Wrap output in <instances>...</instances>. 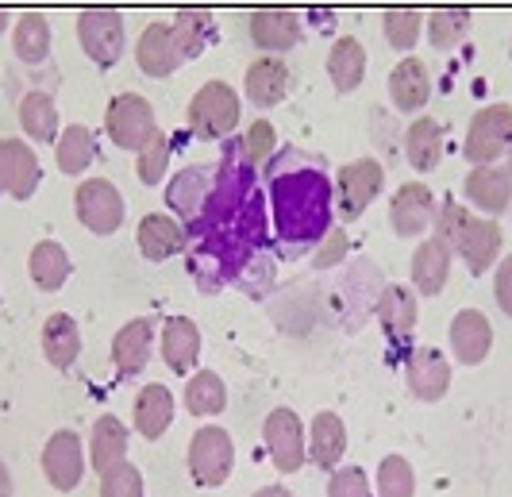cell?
<instances>
[{
  "label": "cell",
  "instance_id": "cell-1",
  "mask_svg": "<svg viewBox=\"0 0 512 497\" xmlns=\"http://www.w3.org/2000/svg\"><path fill=\"white\" fill-rule=\"evenodd\" d=\"M274 216L278 232L293 243H312L328 232L332 220V189L320 170H293L274 182Z\"/></svg>",
  "mask_w": 512,
  "mask_h": 497
},
{
  "label": "cell",
  "instance_id": "cell-2",
  "mask_svg": "<svg viewBox=\"0 0 512 497\" xmlns=\"http://www.w3.org/2000/svg\"><path fill=\"white\" fill-rule=\"evenodd\" d=\"M239 124V97L224 81H208L189 105V128L201 139H224Z\"/></svg>",
  "mask_w": 512,
  "mask_h": 497
},
{
  "label": "cell",
  "instance_id": "cell-3",
  "mask_svg": "<svg viewBox=\"0 0 512 497\" xmlns=\"http://www.w3.org/2000/svg\"><path fill=\"white\" fill-rule=\"evenodd\" d=\"M235 467V444L224 428H201L189 444V474L197 486H220Z\"/></svg>",
  "mask_w": 512,
  "mask_h": 497
},
{
  "label": "cell",
  "instance_id": "cell-4",
  "mask_svg": "<svg viewBox=\"0 0 512 497\" xmlns=\"http://www.w3.org/2000/svg\"><path fill=\"white\" fill-rule=\"evenodd\" d=\"M512 147V108L509 105H489L474 116L470 135H466V158L478 166H493Z\"/></svg>",
  "mask_w": 512,
  "mask_h": 497
},
{
  "label": "cell",
  "instance_id": "cell-5",
  "mask_svg": "<svg viewBox=\"0 0 512 497\" xmlns=\"http://www.w3.org/2000/svg\"><path fill=\"white\" fill-rule=\"evenodd\" d=\"M108 135L124 151H143L154 135V112L139 93H120L108 108Z\"/></svg>",
  "mask_w": 512,
  "mask_h": 497
},
{
  "label": "cell",
  "instance_id": "cell-6",
  "mask_svg": "<svg viewBox=\"0 0 512 497\" xmlns=\"http://www.w3.org/2000/svg\"><path fill=\"white\" fill-rule=\"evenodd\" d=\"M77 216L89 232L97 236H112L124 220V201L116 193V185L104 182V178H89V182L77 189Z\"/></svg>",
  "mask_w": 512,
  "mask_h": 497
},
{
  "label": "cell",
  "instance_id": "cell-7",
  "mask_svg": "<svg viewBox=\"0 0 512 497\" xmlns=\"http://www.w3.org/2000/svg\"><path fill=\"white\" fill-rule=\"evenodd\" d=\"M77 35H81V47L85 54L97 62V66H112L120 51H124V20L116 12H104L93 8L77 20Z\"/></svg>",
  "mask_w": 512,
  "mask_h": 497
},
{
  "label": "cell",
  "instance_id": "cell-8",
  "mask_svg": "<svg viewBox=\"0 0 512 497\" xmlns=\"http://www.w3.org/2000/svg\"><path fill=\"white\" fill-rule=\"evenodd\" d=\"M385 182V170L382 162H374V158H359V162H351V166H343L339 170V209L347 220H355L366 212V205L378 197V189Z\"/></svg>",
  "mask_w": 512,
  "mask_h": 497
},
{
  "label": "cell",
  "instance_id": "cell-9",
  "mask_svg": "<svg viewBox=\"0 0 512 497\" xmlns=\"http://www.w3.org/2000/svg\"><path fill=\"white\" fill-rule=\"evenodd\" d=\"M266 447H270V459H274L278 471H301V463H305V432H301L297 413L274 409L266 417Z\"/></svg>",
  "mask_w": 512,
  "mask_h": 497
},
{
  "label": "cell",
  "instance_id": "cell-10",
  "mask_svg": "<svg viewBox=\"0 0 512 497\" xmlns=\"http://www.w3.org/2000/svg\"><path fill=\"white\" fill-rule=\"evenodd\" d=\"M451 247L466 259V266L474 274H486L489 266H493V259L501 255V228L493 220H474L470 216L459 228V236L451 239Z\"/></svg>",
  "mask_w": 512,
  "mask_h": 497
},
{
  "label": "cell",
  "instance_id": "cell-11",
  "mask_svg": "<svg viewBox=\"0 0 512 497\" xmlns=\"http://www.w3.org/2000/svg\"><path fill=\"white\" fill-rule=\"evenodd\" d=\"M43 471L51 478L54 490H74L85 474V455H81V440L74 432H54L47 451H43Z\"/></svg>",
  "mask_w": 512,
  "mask_h": 497
},
{
  "label": "cell",
  "instance_id": "cell-12",
  "mask_svg": "<svg viewBox=\"0 0 512 497\" xmlns=\"http://www.w3.org/2000/svg\"><path fill=\"white\" fill-rule=\"evenodd\" d=\"M432 212H436L432 189L420 182L401 185L397 197H393V205H389V216H393L397 236H420L424 228H432Z\"/></svg>",
  "mask_w": 512,
  "mask_h": 497
},
{
  "label": "cell",
  "instance_id": "cell-13",
  "mask_svg": "<svg viewBox=\"0 0 512 497\" xmlns=\"http://www.w3.org/2000/svg\"><path fill=\"white\" fill-rule=\"evenodd\" d=\"M181 62H185V54H181V47H178L174 27L151 24L143 31V39H139V66H143V74H151V78H170Z\"/></svg>",
  "mask_w": 512,
  "mask_h": 497
},
{
  "label": "cell",
  "instance_id": "cell-14",
  "mask_svg": "<svg viewBox=\"0 0 512 497\" xmlns=\"http://www.w3.org/2000/svg\"><path fill=\"white\" fill-rule=\"evenodd\" d=\"M39 185V162L16 139H0V193L31 197Z\"/></svg>",
  "mask_w": 512,
  "mask_h": 497
},
{
  "label": "cell",
  "instance_id": "cell-15",
  "mask_svg": "<svg viewBox=\"0 0 512 497\" xmlns=\"http://www.w3.org/2000/svg\"><path fill=\"white\" fill-rule=\"evenodd\" d=\"M466 197L486 212H505L512 205V170L509 166H474L466 178Z\"/></svg>",
  "mask_w": 512,
  "mask_h": 497
},
{
  "label": "cell",
  "instance_id": "cell-16",
  "mask_svg": "<svg viewBox=\"0 0 512 497\" xmlns=\"http://www.w3.org/2000/svg\"><path fill=\"white\" fill-rule=\"evenodd\" d=\"M451 386V363L443 359L439 347H420L409 363V390L420 401H439Z\"/></svg>",
  "mask_w": 512,
  "mask_h": 497
},
{
  "label": "cell",
  "instance_id": "cell-17",
  "mask_svg": "<svg viewBox=\"0 0 512 497\" xmlns=\"http://www.w3.org/2000/svg\"><path fill=\"white\" fill-rule=\"evenodd\" d=\"M489 343H493V328H489L486 316L478 309H462L451 324V347H455L459 363H466V367L482 363L489 355Z\"/></svg>",
  "mask_w": 512,
  "mask_h": 497
},
{
  "label": "cell",
  "instance_id": "cell-18",
  "mask_svg": "<svg viewBox=\"0 0 512 497\" xmlns=\"http://www.w3.org/2000/svg\"><path fill=\"white\" fill-rule=\"evenodd\" d=\"M181 247H185V228H181L174 216H166V212L143 216V224H139V251L147 259L162 262L170 259V255H178Z\"/></svg>",
  "mask_w": 512,
  "mask_h": 497
},
{
  "label": "cell",
  "instance_id": "cell-19",
  "mask_svg": "<svg viewBox=\"0 0 512 497\" xmlns=\"http://www.w3.org/2000/svg\"><path fill=\"white\" fill-rule=\"evenodd\" d=\"M197 355H201V332H197V324L189 316L166 320V328H162V359L178 370V374H189L193 363H197Z\"/></svg>",
  "mask_w": 512,
  "mask_h": 497
},
{
  "label": "cell",
  "instance_id": "cell-20",
  "mask_svg": "<svg viewBox=\"0 0 512 497\" xmlns=\"http://www.w3.org/2000/svg\"><path fill=\"white\" fill-rule=\"evenodd\" d=\"M428 93H432V81H428L424 62L405 58V62L393 66V74H389V97H393V105L401 108V112L424 108L428 105Z\"/></svg>",
  "mask_w": 512,
  "mask_h": 497
},
{
  "label": "cell",
  "instance_id": "cell-21",
  "mask_svg": "<svg viewBox=\"0 0 512 497\" xmlns=\"http://www.w3.org/2000/svg\"><path fill=\"white\" fill-rule=\"evenodd\" d=\"M451 274V247L443 239H424L412 255V282L420 293H439Z\"/></svg>",
  "mask_w": 512,
  "mask_h": 497
},
{
  "label": "cell",
  "instance_id": "cell-22",
  "mask_svg": "<svg viewBox=\"0 0 512 497\" xmlns=\"http://www.w3.org/2000/svg\"><path fill=\"white\" fill-rule=\"evenodd\" d=\"M89 451H93V467L101 474L116 471L128 455V428L116 417H101L93 424V440H89Z\"/></svg>",
  "mask_w": 512,
  "mask_h": 497
},
{
  "label": "cell",
  "instance_id": "cell-23",
  "mask_svg": "<svg viewBox=\"0 0 512 497\" xmlns=\"http://www.w3.org/2000/svg\"><path fill=\"white\" fill-rule=\"evenodd\" d=\"M147 355H151V324L147 320H131L120 328V336L112 340V359L120 374H139L147 367Z\"/></svg>",
  "mask_w": 512,
  "mask_h": 497
},
{
  "label": "cell",
  "instance_id": "cell-24",
  "mask_svg": "<svg viewBox=\"0 0 512 497\" xmlns=\"http://www.w3.org/2000/svg\"><path fill=\"white\" fill-rule=\"evenodd\" d=\"M289 89V70H285L278 58H258L255 66L247 70V97L258 108L278 105Z\"/></svg>",
  "mask_w": 512,
  "mask_h": 497
},
{
  "label": "cell",
  "instance_id": "cell-25",
  "mask_svg": "<svg viewBox=\"0 0 512 497\" xmlns=\"http://www.w3.org/2000/svg\"><path fill=\"white\" fill-rule=\"evenodd\" d=\"M174 420V397L166 386H147L135 401V428L147 436V440H158Z\"/></svg>",
  "mask_w": 512,
  "mask_h": 497
},
{
  "label": "cell",
  "instance_id": "cell-26",
  "mask_svg": "<svg viewBox=\"0 0 512 497\" xmlns=\"http://www.w3.org/2000/svg\"><path fill=\"white\" fill-rule=\"evenodd\" d=\"M251 39L266 51H285L301 39V20L293 12H258L251 20Z\"/></svg>",
  "mask_w": 512,
  "mask_h": 497
},
{
  "label": "cell",
  "instance_id": "cell-27",
  "mask_svg": "<svg viewBox=\"0 0 512 497\" xmlns=\"http://www.w3.org/2000/svg\"><path fill=\"white\" fill-rule=\"evenodd\" d=\"M31 278H35V286L47 289V293L62 289V282L70 278V255H66V247L54 243V239H43L31 251Z\"/></svg>",
  "mask_w": 512,
  "mask_h": 497
},
{
  "label": "cell",
  "instance_id": "cell-28",
  "mask_svg": "<svg viewBox=\"0 0 512 497\" xmlns=\"http://www.w3.org/2000/svg\"><path fill=\"white\" fill-rule=\"evenodd\" d=\"M308 447H312V459H316L320 467H335V463L343 459V451H347V432H343V420L335 417V413H316Z\"/></svg>",
  "mask_w": 512,
  "mask_h": 497
},
{
  "label": "cell",
  "instance_id": "cell-29",
  "mask_svg": "<svg viewBox=\"0 0 512 497\" xmlns=\"http://www.w3.org/2000/svg\"><path fill=\"white\" fill-rule=\"evenodd\" d=\"M43 351L51 359L54 367H70L81 351V332H77L74 316L66 313H54L43 328Z\"/></svg>",
  "mask_w": 512,
  "mask_h": 497
},
{
  "label": "cell",
  "instance_id": "cell-30",
  "mask_svg": "<svg viewBox=\"0 0 512 497\" xmlns=\"http://www.w3.org/2000/svg\"><path fill=\"white\" fill-rule=\"evenodd\" d=\"M439 151H443V131H439L436 120H416L405 135V155H409L412 170H420V174H428V170H436L439 162Z\"/></svg>",
  "mask_w": 512,
  "mask_h": 497
},
{
  "label": "cell",
  "instance_id": "cell-31",
  "mask_svg": "<svg viewBox=\"0 0 512 497\" xmlns=\"http://www.w3.org/2000/svg\"><path fill=\"white\" fill-rule=\"evenodd\" d=\"M328 70H332V81L339 93L359 89L362 74H366V51H362L359 39H339L332 47V58H328Z\"/></svg>",
  "mask_w": 512,
  "mask_h": 497
},
{
  "label": "cell",
  "instance_id": "cell-32",
  "mask_svg": "<svg viewBox=\"0 0 512 497\" xmlns=\"http://www.w3.org/2000/svg\"><path fill=\"white\" fill-rule=\"evenodd\" d=\"M224 401H228V390H224L220 374L197 370V374L189 378V386H185V405H189L193 417H212V413H220Z\"/></svg>",
  "mask_w": 512,
  "mask_h": 497
},
{
  "label": "cell",
  "instance_id": "cell-33",
  "mask_svg": "<svg viewBox=\"0 0 512 497\" xmlns=\"http://www.w3.org/2000/svg\"><path fill=\"white\" fill-rule=\"evenodd\" d=\"M378 313H382V324L393 336H409L416 328V297L405 286H385Z\"/></svg>",
  "mask_w": 512,
  "mask_h": 497
},
{
  "label": "cell",
  "instance_id": "cell-34",
  "mask_svg": "<svg viewBox=\"0 0 512 497\" xmlns=\"http://www.w3.org/2000/svg\"><path fill=\"white\" fill-rule=\"evenodd\" d=\"M20 124L31 139H43V143H51L54 131H58V108L47 93H27L24 105H20Z\"/></svg>",
  "mask_w": 512,
  "mask_h": 497
},
{
  "label": "cell",
  "instance_id": "cell-35",
  "mask_svg": "<svg viewBox=\"0 0 512 497\" xmlns=\"http://www.w3.org/2000/svg\"><path fill=\"white\" fill-rule=\"evenodd\" d=\"M51 51V24L39 16V12H27L16 24V54L24 62H43Z\"/></svg>",
  "mask_w": 512,
  "mask_h": 497
},
{
  "label": "cell",
  "instance_id": "cell-36",
  "mask_svg": "<svg viewBox=\"0 0 512 497\" xmlns=\"http://www.w3.org/2000/svg\"><path fill=\"white\" fill-rule=\"evenodd\" d=\"M93 131L74 124V128L62 131V139H58V166H62V174H81L89 162H93Z\"/></svg>",
  "mask_w": 512,
  "mask_h": 497
},
{
  "label": "cell",
  "instance_id": "cell-37",
  "mask_svg": "<svg viewBox=\"0 0 512 497\" xmlns=\"http://www.w3.org/2000/svg\"><path fill=\"white\" fill-rule=\"evenodd\" d=\"M466 27H470V12L466 8H443L428 20V35L439 51H451L466 39Z\"/></svg>",
  "mask_w": 512,
  "mask_h": 497
},
{
  "label": "cell",
  "instance_id": "cell-38",
  "mask_svg": "<svg viewBox=\"0 0 512 497\" xmlns=\"http://www.w3.org/2000/svg\"><path fill=\"white\" fill-rule=\"evenodd\" d=\"M205 193H208L205 174H197V170H181L178 178L170 182V205H174L181 216H197L201 201H205Z\"/></svg>",
  "mask_w": 512,
  "mask_h": 497
},
{
  "label": "cell",
  "instance_id": "cell-39",
  "mask_svg": "<svg viewBox=\"0 0 512 497\" xmlns=\"http://www.w3.org/2000/svg\"><path fill=\"white\" fill-rule=\"evenodd\" d=\"M416 490V474H412L409 459L401 455H389L378 467V494L382 497H412Z\"/></svg>",
  "mask_w": 512,
  "mask_h": 497
},
{
  "label": "cell",
  "instance_id": "cell-40",
  "mask_svg": "<svg viewBox=\"0 0 512 497\" xmlns=\"http://www.w3.org/2000/svg\"><path fill=\"white\" fill-rule=\"evenodd\" d=\"M420 27H424V16H420L416 8L385 12V35H389V43H393L397 51H409L412 43H416V35H420Z\"/></svg>",
  "mask_w": 512,
  "mask_h": 497
},
{
  "label": "cell",
  "instance_id": "cell-41",
  "mask_svg": "<svg viewBox=\"0 0 512 497\" xmlns=\"http://www.w3.org/2000/svg\"><path fill=\"white\" fill-rule=\"evenodd\" d=\"M170 27H174V35H178V47H181L185 58H193V54L205 51V35H208L205 12H181Z\"/></svg>",
  "mask_w": 512,
  "mask_h": 497
},
{
  "label": "cell",
  "instance_id": "cell-42",
  "mask_svg": "<svg viewBox=\"0 0 512 497\" xmlns=\"http://www.w3.org/2000/svg\"><path fill=\"white\" fill-rule=\"evenodd\" d=\"M166 155H170V139L162 131H154L151 143L139 151V178L147 185H158L166 174Z\"/></svg>",
  "mask_w": 512,
  "mask_h": 497
},
{
  "label": "cell",
  "instance_id": "cell-43",
  "mask_svg": "<svg viewBox=\"0 0 512 497\" xmlns=\"http://www.w3.org/2000/svg\"><path fill=\"white\" fill-rule=\"evenodd\" d=\"M101 497H143V474L131 463H120L116 471L101 474Z\"/></svg>",
  "mask_w": 512,
  "mask_h": 497
},
{
  "label": "cell",
  "instance_id": "cell-44",
  "mask_svg": "<svg viewBox=\"0 0 512 497\" xmlns=\"http://www.w3.org/2000/svg\"><path fill=\"white\" fill-rule=\"evenodd\" d=\"M328 497H370V486H366V474L362 471H339L328 486Z\"/></svg>",
  "mask_w": 512,
  "mask_h": 497
},
{
  "label": "cell",
  "instance_id": "cell-45",
  "mask_svg": "<svg viewBox=\"0 0 512 497\" xmlns=\"http://www.w3.org/2000/svg\"><path fill=\"white\" fill-rule=\"evenodd\" d=\"M247 162H266V155H270V147H274V128L266 124V120H258L255 128L247 131Z\"/></svg>",
  "mask_w": 512,
  "mask_h": 497
},
{
  "label": "cell",
  "instance_id": "cell-46",
  "mask_svg": "<svg viewBox=\"0 0 512 497\" xmlns=\"http://www.w3.org/2000/svg\"><path fill=\"white\" fill-rule=\"evenodd\" d=\"M493 293H497V305L512 316V255L497 266V286H493Z\"/></svg>",
  "mask_w": 512,
  "mask_h": 497
},
{
  "label": "cell",
  "instance_id": "cell-47",
  "mask_svg": "<svg viewBox=\"0 0 512 497\" xmlns=\"http://www.w3.org/2000/svg\"><path fill=\"white\" fill-rule=\"evenodd\" d=\"M339 251H343V236H339V232H335V236H332V243H328V247H324V251H320V255H316V262H320V266H328V262H335V259H339Z\"/></svg>",
  "mask_w": 512,
  "mask_h": 497
},
{
  "label": "cell",
  "instance_id": "cell-48",
  "mask_svg": "<svg viewBox=\"0 0 512 497\" xmlns=\"http://www.w3.org/2000/svg\"><path fill=\"white\" fill-rule=\"evenodd\" d=\"M0 497H12V478H8V467L0 463Z\"/></svg>",
  "mask_w": 512,
  "mask_h": 497
},
{
  "label": "cell",
  "instance_id": "cell-49",
  "mask_svg": "<svg viewBox=\"0 0 512 497\" xmlns=\"http://www.w3.org/2000/svg\"><path fill=\"white\" fill-rule=\"evenodd\" d=\"M255 497H293L289 490H282V486H266V490H258Z\"/></svg>",
  "mask_w": 512,
  "mask_h": 497
},
{
  "label": "cell",
  "instance_id": "cell-50",
  "mask_svg": "<svg viewBox=\"0 0 512 497\" xmlns=\"http://www.w3.org/2000/svg\"><path fill=\"white\" fill-rule=\"evenodd\" d=\"M4 24H8V16H4V12H0V31H4Z\"/></svg>",
  "mask_w": 512,
  "mask_h": 497
},
{
  "label": "cell",
  "instance_id": "cell-51",
  "mask_svg": "<svg viewBox=\"0 0 512 497\" xmlns=\"http://www.w3.org/2000/svg\"><path fill=\"white\" fill-rule=\"evenodd\" d=\"M509 170H512V155H509Z\"/></svg>",
  "mask_w": 512,
  "mask_h": 497
}]
</instances>
